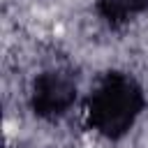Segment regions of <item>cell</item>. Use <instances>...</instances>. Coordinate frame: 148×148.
I'll list each match as a JSON object with an SVG mask.
<instances>
[{
  "label": "cell",
  "instance_id": "6da1fadb",
  "mask_svg": "<svg viewBox=\"0 0 148 148\" xmlns=\"http://www.w3.org/2000/svg\"><path fill=\"white\" fill-rule=\"evenodd\" d=\"M146 109L141 83L120 69L104 72L86 99V120L92 132L109 141L123 139Z\"/></svg>",
  "mask_w": 148,
  "mask_h": 148
},
{
  "label": "cell",
  "instance_id": "7a4b0ae2",
  "mask_svg": "<svg viewBox=\"0 0 148 148\" xmlns=\"http://www.w3.org/2000/svg\"><path fill=\"white\" fill-rule=\"evenodd\" d=\"M76 76L69 69H44L35 76L30 88V109L42 120H58L76 102Z\"/></svg>",
  "mask_w": 148,
  "mask_h": 148
},
{
  "label": "cell",
  "instance_id": "3957f363",
  "mask_svg": "<svg viewBox=\"0 0 148 148\" xmlns=\"http://www.w3.org/2000/svg\"><path fill=\"white\" fill-rule=\"evenodd\" d=\"M95 9L109 28H123L139 14L148 12V0H95Z\"/></svg>",
  "mask_w": 148,
  "mask_h": 148
}]
</instances>
